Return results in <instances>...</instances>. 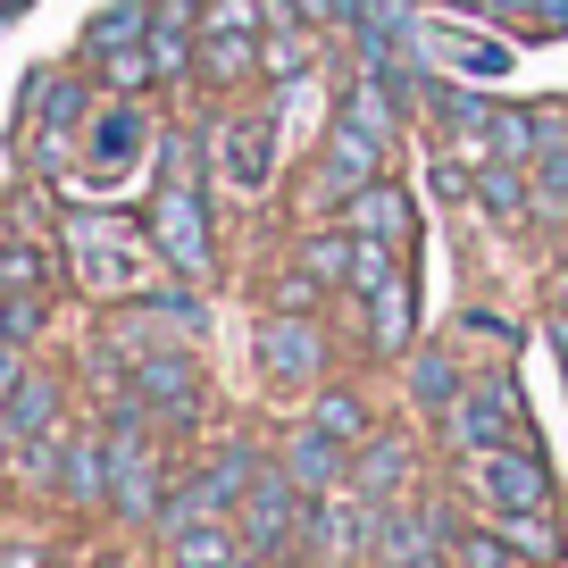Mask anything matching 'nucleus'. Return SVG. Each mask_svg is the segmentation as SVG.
I'll return each instance as SVG.
<instances>
[{
	"label": "nucleus",
	"mask_w": 568,
	"mask_h": 568,
	"mask_svg": "<svg viewBox=\"0 0 568 568\" xmlns=\"http://www.w3.org/2000/svg\"><path fill=\"white\" fill-rule=\"evenodd\" d=\"M368 352L376 359H402L409 352V267L368 293Z\"/></svg>",
	"instance_id": "393cba45"
},
{
	"label": "nucleus",
	"mask_w": 568,
	"mask_h": 568,
	"mask_svg": "<svg viewBox=\"0 0 568 568\" xmlns=\"http://www.w3.org/2000/svg\"><path fill=\"white\" fill-rule=\"evenodd\" d=\"M302 518H310V494L284 477L276 460H260L251 494L234 501V527H243V544L260 551L267 568H293V551H302Z\"/></svg>",
	"instance_id": "0eeeda50"
},
{
	"label": "nucleus",
	"mask_w": 568,
	"mask_h": 568,
	"mask_svg": "<svg viewBox=\"0 0 568 568\" xmlns=\"http://www.w3.org/2000/svg\"><path fill=\"white\" fill-rule=\"evenodd\" d=\"M494 527L518 544V560H527V568L560 560V518H551V510H510V518H494Z\"/></svg>",
	"instance_id": "cd10ccee"
},
{
	"label": "nucleus",
	"mask_w": 568,
	"mask_h": 568,
	"mask_svg": "<svg viewBox=\"0 0 568 568\" xmlns=\"http://www.w3.org/2000/svg\"><path fill=\"white\" fill-rule=\"evenodd\" d=\"M409 109H418V101H409V92H402V84H393V75H376V68H359V75H352V84H343V101H335V118H352V125H368V134H376V142H385V151H393V142H402V134H409Z\"/></svg>",
	"instance_id": "4468645a"
},
{
	"label": "nucleus",
	"mask_w": 568,
	"mask_h": 568,
	"mask_svg": "<svg viewBox=\"0 0 568 568\" xmlns=\"http://www.w3.org/2000/svg\"><path fill=\"white\" fill-rule=\"evenodd\" d=\"M142 226H151V243H160V260L176 276H193V284L217 276V226H210V193L201 184H160Z\"/></svg>",
	"instance_id": "39448f33"
},
{
	"label": "nucleus",
	"mask_w": 568,
	"mask_h": 568,
	"mask_svg": "<svg viewBox=\"0 0 568 568\" xmlns=\"http://www.w3.org/2000/svg\"><path fill=\"white\" fill-rule=\"evenodd\" d=\"M293 260H302L326 293H343V284H352V260H359V234L343 226V217H335V226H302V234H293Z\"/></svg>",
	"instance_id": "4be33fe9"
},
{
	"label": "nucleus",
	"mask_w": 568,
	"mask_h": 568,
	"mask_svg": "<svg viewBox=\"0 0 568 568\" xmlns=\"http://www.w3.org/2000/svg\"><path fill=\"white\" fill-rule=\"evenodd\" d=\"M125 385L142 393L151 418H160V435L201 426V402H210V376H201L193 343H151V352H134V359H125Z\"/></svg>",
	"instance_id": "423d86ee"
},
{
	"label": "nucleus",
	"mask_w": 568,
	"mask_h": 568,
	"mask_svg": "<svg viewBox=\"0 0 568 568\" xmlns=\"http://www.w3.org/2000/svg\"><path fill=\"white\" fill-rule=\"evenodd\" d=\"M452 9H477V0H452Z\"/></svg>",
	"instance_id": "58836bf2"
},
{
	"label": "nucleus",
	"mask_w": 568,
	"mask_h": 568,
	"mask_svg": "<svg viewBox=\"0 0 568 568\" xmlns=\"http://www.w3.org/2000/svg\"><path fill=\"white\" fill-rule=\"evenodd\" d=\"M318 302H326V284L310 276L302 260H293V267H276V284H267V310H302V318H318Z\"/></svg>",
	"instance_id": "2f4dec72"
},
{
	"label": "nucleus",
	"mask_w": 568,
	"mask_h": 568,
	"mask_svg": "<svg viewBox=\"0 0 568 568\" xmlns=\"http://www.w3.org/2000/svg\"><path fill=\"white\" fill-rule=\"evenodd\" d=\"M376 176H385V142H376L368 125H352V118H326L318 151H310V176H302L310 210H343V201H352L359 184H376Z\"/></svg>",
	"instance_id": "6e6552de"
},
{
	"label": "nucleus",
	"mask_w": 568,
	"mask_h": 568,
	"mask_svg": "<svg viewBox=\"0 0 568 568\" xmlns=\"http://www.w3.org/2000/svg\"><path fill=\"white\" fill-rule=\"evenodd\" d=\"M92 109H101V75L42 68L34 84H26V118H34V134H75V125H92Z\"/></svg>",
	"instance_id": "ddd939ff"
},
{
	"label": "nucleus",
	"mask_w": 568,
	"mask_h": 568,
	"mask_svg": "<svg viewBox=\"0 0 568 568\" xmlns=\"http://www.w3.org/2000/svg\"><path fill=\"white\" fill-rule=\"evenodd\" d=\"M468 485L485 494V510L494 518H510V510H551V468H544V452L535 444H501V452H477L468 460Z\"/></svg>",
	"instance_id": "1a4fd4ad"
},
{
	"label": "nucleus",
	"mask_w": 568,
	"mask_h": 568,
	"mask_svg": "<svg viewBox=\"0 0 568 568\" xmlns=\"http://www.w3.org/2000/svg\"><path fill=\"white\" fill-rule=\"evenodd\" d=\"M452 568H518V544L501 527H460V544H452Z\"/></svg>",
	"instance_id": "7c9ffc66"
},
{
	"label": "nucleus",
	"mask_w": 568,
	"mask_h": 568,
	"mask_svg": "<svg viewBox=\"0 0 568 568\" xmlns=\"http://www.w3.org/2000/svg\"><path fill=\"white\" fill-rule=\"evenodd\" d=\"M276 468L302 485V494H343V485H352V444H343V435H326L318 418H302V426L276 444Z\"/></svg>",
	"instance_id": "f8f14e48"
},
{
	"label": "nucleus",
	"mask_w": 568,
	"mask_h": 568,
	"mask_svg": "<svg viewBox=\"0 0 568 568\" xmlns=\"http://www.w3.org/2000/svg\"><path fill=\"white\" fill-rule=\"evenodd\" d=\"M59 501H68V510H109V426H68Z\"/></svg>",
	"instance_id": "2eb2a0df"
},
{
	"label": "nucleus",
	"mask_w": 568,
	"mask_h": 568,
	"mask_svg": "<svg viewBox=\"0 0 568 568\" xmlns=\"http://www.w3.org/2000/svg\"><path fill=\"white\" fill-rule=\"evenodd\" d=\"M92 75H101V92H160V59H151V42H134V51H109L92 59Z\"/></svg>",
	"instance_id": "c85d7f7f"
},
{
	"label": "nucleus",
	"mask_w": 568,
	"mask_h": 568,
	"mask_svg": "<svg viewBox=\"0 0 568 568\" xmlns=\"http://www.w3.org/2000/svg\"><path fill=\"white\" fill-rule=\"evenodd\" d=\"M151 142H160V125L142 118V101L134 92H109V101L92 109V125H84V168L92 176H118V168H134Z\"/></svg>",
	"instance_id": "9b49d317"
},
{
	"label": "nucleus",
	"mask_w": 568,
	"mask_h": 568,
	"mask_svg": "<svg viewBox=\"0 0 568 568\" xmlns=\"http://www.w3.org/2000/svg\"><path fill=\"white\" fill-rule=\"evenodd\" d=\"M535 217H544V226H568V142L535 160Z\"/></svg>",
	"instance_id": "c756f323"
},
{
	"label": "nucleus",
	"mask_w": 568,
	"mask_h": 568,
	"mask_svg": "<svg viewBox=\"0 0 568 568\" xmlns=\"http://www.w3.org/2000/svg\"><path fill=\"white\" fill-rule=\"evenodd\" d=\"M468 201H477L494 226H527V210H535V168L477 151V160H468Z\"/></svg>",
	"instance_id": "dca6fc26"
},
{
	"label": "nucleus",
	"mask_w": 568,
	"mask_h": 568,
	"mask_svg": "<svg viewBox=\"0 0 568 568\" xmlns=\"http://www.w3.org/2000/svg\"><path fill=\"white\" fill-rule=\"evenodd\" d=\"M527 26H535V34H568V0H535Z\"/></svg>",
	"instance_id": "f704fd0d"
},
{
	"label": "nucleus",
	"mask_w": 568,
	"mask_h": 568,
	"mask_svg": "<svg viewBox=\"0 0 568 568\" xmlns=\"http://www.w3.org/2000/svg\"><path fill=\"white\" fill-rule=\"evenodd\" d=\"M352 494H368V501L418 494V435L409 426H368L352 444Z\"/></svg>",
	"instance_id": "9d476101"
},
{
	"label": "nucleus",
	"mask_w": 568,
	"mask_h": 568,
	"mask_svg": "<svg viewBox=\"0 0 568 568\" xmlns=\"http://www.w3.org/2000/svg\"><path fill=\"white\" fill-rule=\"evenodd\" d=\"M210 134V176L226 201H260L267 184H276V92H267L260 109H226V118L201 125Z\"/></svg>",
	"instance_id": "f03ea898"
},
{
	"label": "nucleus",
	"mask_w": 568,
	"mask_h": 568,
	"mask_svg": "<svg viewBox=\"0 0 568 568\" xmlns=\"http://www.w3.org/2000/svg\"><path fill=\"white\" fill-rule=\"evenodd\" d=\"M151 34V0H109L101 18H84V42H75V59H109V51H134V42Z\"/></svg>",
	"instance_id": "b1692460"
},
{
	"label": "nucleus",
	"mask_w": 568,
	"mask_h": 568,
	"mask_svg": "<svg viewBox=\"0 0 568 568\" xmlns=\"http://www.w3.org/2000/svg\"><path fill=\"white\" fill-rule=\"evenodd\" d=\"M251 359H260L267 385H284V393H318V385H326V359H335V343H326V318H302V310H260V326H251Z\"/></svg>",
	"instance_id": "20e7f679"
},
{
	"label": "nucleus",
	"mask_w": 568,
	"mask_h": 568,
	"mask_svg": "<svg viewBox=\"0 0 568 568\" xmlns=\"http://www.w3.org/2000/svg\"><path fill=\"white\" fill-rule=\"evenodd\" d=\"M444 444L460 452V460H477V452H501V444H527V402H518V376L510 368H485V376H468L460 385V402L444 409Z\"/></svg>",
	"instance_id": "7ed1b4c3"
},
{
	"label": "nucleus",
	"mask_w": 568,
	"mask_h": 568,
	"mask_svg": "<svg viewBox=\"0 0 568 568\" xmlns=\"http://www.w3.org/2000/svg\"><path fill=\"white\" fill-rule=\"evenodd\" d=\"M0 293H51V251L26 234H0Z\"/></svg>",
	"instance_id": "bb28decb"
},
{
	"label": "nucleus",
	"mask_w": 568,
	"mask_h": 568,
	"mask_svg": "<svg viewBox=\"0 0 568 568\" xmlns=\"http://www.w3.org/2000/svg\"><path fill=\"white\" fill-rule=\"evenodd\" d=\"M485 18H535V0H477Z\"/></svg>",
	"instance_id": "c9c22d12"
},
{
	"label": "nucleus",
	"mask_w": 568,
	"mask_h": 568,
	"mask_svg": "<svg viewBox=\"0 0 568 568\" xmlns=\"http://www.w3.org/2000/svg\"><path fill=\"white\" fill-rule=\"evenodd\" d=\"M402 385H409V402H418L426 418H444V409L460 402L468 368H460V352H452V343H409V352H402Z\"/></svg>",
	"instance_id": "f3484780"
},
{
	"label": "nucleus",
	"mask_w": 568,
	"mask_h": 568,
	"mask_svg": "<svg viewBox=\"0 0 568 568\" xmlns=\"http://www.w3.org/2000/svg\"><path fill=\"white\" fill-rule=\"evenodd\" d=\"M335 217H343L352 234H368V243H402V234H409V193H402L393 176H376V184H359Z\"/></svg>",
	"instance_id": "412c9836"
},
{
	"label": "nucleus",
	"mask_w": 568,
	"mask_h": 568,
	"mask_svg": "<svg viewBox=\"0 0 568 568\" xmlns=\"http://www.w3.org/2000/svg\"><path fill=\"white\" fill-rule=\"evenodd\" d=\"M18 9H34V0H0V18H18Z\"/></svg>",
	"instance_id": "4c0bfd02"
},
{
	"label": "nucleus",
	"mask_w": 568,
	"mask_h": 568,
	"mask_svg": "<svg viewBox=\"0 0 568 568\" xmlns=\"http://www.w3.org/2000/svg\"><path fill=\"white\" fill-rule=\"evenodd\" d=\"M310 418H318L326 435H343V444H359V435L376 426V409H368L359 385H318V393H310Z\"/></svg>",
	"instance_id": "a878e982"
},
{
	"label": "nucleus",
	"mask_w": 568,
	"mask_h": 568,
	"mask_svg": "<svg viewBox=\"0 0 568 568\" xmlns=\"http://www.w3.org/2000/svg\"><path fill=\"white\" fill-rule=\"evenodd\" d=\"M193 75H201L210 92H243V84H260V34H210V26H201Z\"/></svg>",
	"instance_id": "aec40b11"
},
{
	"label": "nucleus",
	"mask_w": 568,
	"mask_h": 568,
	"mask_svg": "<svg viewBox=\"0 0 568 568\" xmlns=\"http://www.w3.org/2000/svg\"><path fill=\"white\" fill-rule=\"evenodd\" d=\"M418 109L444 125V134H460V142H485V125H494V101H485V92H468V84H444V75H426Z\"/></svg>",
	"instance_id": "5701e85b"
},
{
	"label": "nucleus",
	"mask_w": 568,
	"mask_h": 568,
	"mask_svg": "<svg viewBox=\"0 0 568 568\" xmlns=\"http://www.w3.org/2000/svg\"><path fill=\"white\" fill-rule=\"evenodd\" d=\"M0 568H51V544H0Z\"/></svg>",
	"instance_id": "72a5a7b5"
},
{
	"label": "nucleus",
	"mask_w": 568,
	"mask_h": 568,
	"mask_svg": "<svg viewBox=\"0 0 568 568\" xmlns=\"http://www.w3.org/2000/svg\"><path fill=\"white\" fill-rule=\"evenodd\" d=\"M151 59H160V84H184L201 51V0H151Z\"/></svg>",
	"instance_id": "a211bd4d"
},
{
	"label": "nucleus",
	"mask_w": 568,
	"mask_h": 568,
	"mask_svg": "<svg viewBox=\"0 0 568 568\" xmlns=\"http://www.w3.org/2000/svg\"><path fill=\"white\" fill-rule=\"evenodd\" d=\"M92 568H142V560H134V551H101Z\"/></svg>",
	"instance_id": "e433bc0d"
},
{
	"label": "nucleus",
	"mask_w": 568,
	"mask_h": 568,
	"mask_svg": "<svg viewBox=\"0 0 568 568\" xmlns=\"http://www.w3.org/2000/svg\"><path fill=\"white\" fill-rule=\"evenodd\" d=\"M59 251H68V276L84 302H134V293H151L160 284V243H151V226H125V217H101V210H75L59 217Z\"/></svg>",
	"instance_id": "f257e3e1"
},
{
	"label": "nucleus",
	"mask_w": 568,
	"mask_h": 568,
	"mask_svg": "<svg viewBox=\"0 0 568 568\" xmlns=\"http://www.w3.org/2000/svg\"><path fill=\"white\" fill-rule=\"evenodd\" d=\"M0 418H9V435H51V426H68V385H59L51 368H26L18 385L0 393Z\"/></svg>",
	"instance_id": "6ab92c4d"
},
{
	"label": "nucleus",
	"mask_w": 568,
	"mask_h": 568,
	"mask_svg": "<svg viewBox=\"0 0 568 568\" xmlns=\"http://www.w3.org/2000/svg\"><path fill=\"white\" fill-rule=\"evenodd\" d=\"M426 184H435L444 201H468V168H452V151H435V160H426Z\"/></svg>",
	"instance_id": "473e14b6"
}]
</instances>
